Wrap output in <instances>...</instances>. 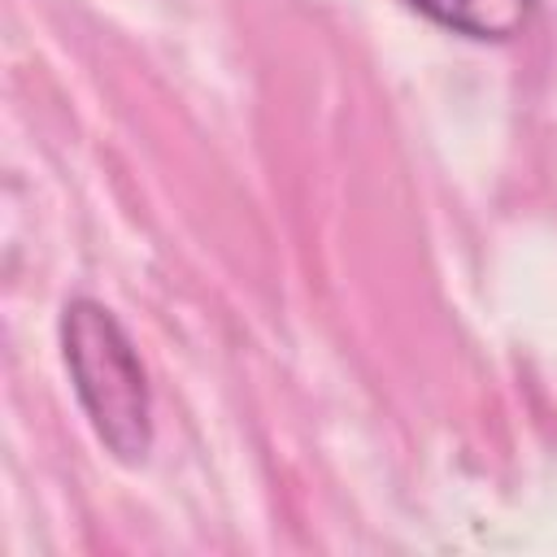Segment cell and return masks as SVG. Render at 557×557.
Segmentation results:
<instances>
[{"label": "cell", "instance_id": "obj_1", "mask_svg": "<svg viewBox=\"0 0 557 557\" xmlns=\"http://www.w3.org/2000/svg\"><path fill=\"white\" fill-rule=\"evenodd\" d=\"M61 357L96 440L117 461L139 466L152 448V392L113 309L96 296H74L61 309Z\"/></svg>", "mask_w": 557, "mask_h": 557}, {"label": "cell", "instance_id": "obj_2", "mask_svg": "<svg viewBox=\"0 0 557 557\" xmlns=\"http://www.w3.org/2000/svg\"><path fill=\"white\" fill-rule=\"evenodd\" d=\"M400 4L479 44H505L522 35L540 9V0H400Z\"/></svg>", "mask_w": 557, "mask_h": 557}]
</instances>
